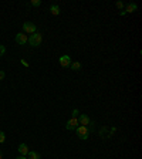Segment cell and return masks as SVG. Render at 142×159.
I'll use <instances>...</instances> for the list:
<instances>
[{"label": "cell", "mask_w": 142, "mask_h": 159, "mask_svg": "<svg viewBox=\"0 0 142 159\" xmlns=\"http://www.w3.org/2000/svg\"><path fill=\"white\" fill-rule=\"evenodd\" d=\"M29 43H30V45H31V47H38V45H41V43H43V34H41V33H38V31H36L34 34H31V36H30Z\"/></svg>", "instance_id": "obj_1"}, {"label": "cell", "mask_w": 142, "mask_h": 159, "mask_svg": "<svg viewBox=\"0 0 142 159\" xmlns=\"http://www.w3.org/2000/svg\"><path fill=\"white\" fill-rule=\"evenodd\" d=\"M77 135H78V138H80V139H82V141L88 139V136H90L88 126H82V125L77 126Z\"/></svg>", "instance_id": "obj_2"}, {"label": "cell", "mask_w": 142, "mask_h": 159, "mask_svg": "<svg viewBox=\"0 0 142 159\" xmlns=\"http://www.w3.org/2000/svg\"><path fill=\"white\" fill-rule=\"evenodd\" d=\"M23 31H24V34H34L36 31H37V27H36L34 23L26 21V23L23 24Z\"/></svg>", "instance_id": "obj_3"}, {"label": "cell", "mask_w": 142, "mask_h": 159, "mask_svg": "<svg viewBox=\"0 0 142 159\" xmlns=\"http://www.w3.org/2000/svg\"><path fill=\"white\" fill-rule=\"evenodd\" d=\"M77 125H80L78 124V119L77 118H70L67 121V124H66V129H68V131H72V129H77Z\"/></svg>", "instance_id": "obj_4"}, {"label": "cell", "mask_w": 142, "mask_h": 159, "mask_svg": "<svg viewBox=\"0 0 142 159\" xmlns=\"http://www.w3.org/2000/svg\"><path fill=\"white\" fill-rule=\"evenodd\" d=\"M70 64H71V57L68 54H64V55L60 57V65L61 67H70Z\"/></svg>", "instance_id": "obj_5"}, {"label": "cell", "mask_w": 142, "mask_h": 159, "mask_svg": "<svg viewBox=\"0 0 142 159\" xmlns=\"http://www.w3.org/2000/svg\"><path fill=\"white\" fill-rule=\"evenodd\" d=\"M27 41H29V37H27V34H24V33H19V34L16 36V43L20 44V45L26 44Z\"/></svg>", "instance_id": "obj_6"}, {"label": "cell", "mask_w": 142, "mask_h": 159, "mask_svg": "<svg viewBox=\"0 0 142 159\" xmlns=\"http://www.w3.org/2000/svg\"><path fill=\"white\" fill-rule=\"evenodd\" d=\"M17 149H19V154L23 155V156H27V154L30 152V151H29V146H27L26 144H20Z\"/></svg>", "instance_id": "obj_7"}, {"label": "cell", "mask_w": 142, "mask_h": 159, "mask_svg": "<svg viewBox=\"0 0 142 159\" xmlns=\"http://www.w3.org/2000/svg\"><path fill=\"white\" fill-rule=\"evenodd\" d=\"M78 124H80V125H82V126H87V125L90 124V118H88V115H85V114L80 115V117H78Z\"/></svg>", "instance_id": "obj_8"}, {"label": "cell", "mask_w": 142, "mask_h": 159, "mask_svg": "<svg viewBox=\"0 0 142 159\" xmlns=\"http://www.w3.org/2000/svg\"><path fill=\"white\" fill-rule=\"evenodd\" d=\"M137 9H138V6H137L135 3H129V4L127 6V9H125L124 11H125V13H134V11H135Z\"/></svg>", "instance_id": "obj_9"}, {"label": "cell", "mask_w": 142, "mask_h": 159, "mask_svg": "<svg viewBox=\"0 0 142 159\" xmlns=\"http://www.w3.org/2000/svg\"><path fill=\"white\" fill-rule=\"evenodd\" d=\"M27 159H41V155L38 152H34V151H30L27 154Z\"/></svg>", "instance_id": "obj_10"}, {"label": "cell", "mask_w": 142, "mask_h": 159, "mask_svg": "<svg viewBox=\"0 0 142 159\" xmlns=\"http://www.w3.org/2000/svg\"><path fill=\"white\" fill-rule=\"evenodd\" d=\"M50 11H51V14L58 16V14H60V7H58L57 4H53V6L50 7Z\"/></svg>", "instance_id": "obj_11"}, {"label": "cell", "mask_w": 142, "mask_h": 159, "mask_svg": "<svg viewBox=\"0 0 142 159\" xmlns=\"http://www.w3.org/2000/svg\"><path fill=\"white\" fill-rule=\"evenodd\" d=\"M70 67H71V70H74V71H78V70L81 68V63H78V61H75V63H71Z\"/></svg>", "instance_id": "obj_12"}, {"label": "cell", "mask_w": 142, "mask_h": 159, "mask_svg": "<svg viewBox=\"0 0 142 159\" xmlns=\"http://www.w3.org/2000/svg\"><path fill=\"white\" fill-rule=\"evenodd\" d=\"M30 4H31L33 7H38V6L41 4V1H40V0H31V1H30Z\"/></svg>", "instance_id": "obj_13"}, {"label": "cell", "mask_w": 142, "mask_h": 159, "mask_svg": "<svg viewBox=\"0 0 142 159\" xmlns=\"http://www.w3.org/2000/svg\"><path fill=\"white\" fill-rule=\"evenodd\" d=\"M4 141H6V135H4V132L0 131V144H3Z\"/></svg>", "instance_id": "obj_14"}, {"label": "cell", "mask_w": 142, "mask_h": 159, "mask_svg": "<svg viewBox=\"0 0 142 159\" xmlns=\"http://www.w3.org/2000/svg\"><path fill=\"white\" fill-rule=\"evenodd\" d=\"M78 114H80V112H78V110H77V108H74V110H72V112H71V115H72L74 118H77V115H78Z\"/></svg>", "instance_id": "obj_15"}, {"label": "cell", "mask_w": 142, "mask_h": 159, "mask_svg": "<svg viewBox=\"0 0 142 159\" xmlns=\"http://www.w3.org/2000/svg\"><path fill=\"white\" fill-rule=\"evenodd\" d=\"M6 53V47L4 45H0V55H3Z\"/></svg>", "instance_id": "obj_16"}, {"label": "cell", "mask_w": 142, "mask_h": 159, "mask_svg": "<svg viewBox=\"0 0 142 159\" xmlns=\"http://www.w3.org/2000/svg\"><path fill=\"white\" fill-rule=\"evenodd\" d=\"M117 7L122 10V9H124V3H121V1H118V3H117Z\"/></svg>", "instance_id": "obj_17"}, {"label": "cell", "mask_w": 142, "mask_h": 159, "mask_svg": "<svg viewBox=\"0 0 142 159\" xmlns=\"http://www.w3.org/2000/svg\"><path fill=\"white\" fill-rule=\"evenodd\" d=\"M4 77H6V73H4V71H0V81L4 80Z\"/></svg>", "instance_id": "obj_18"}, {"label": "cell", "mask_w": 142, "mask_h": 159, "mask_svg": "<svg viewBox=\"0 0 142 159\" xmlns=\"http://www.w3.org/2000/svg\"><path fill=\"white\" fill-rule=\"evenodd\" d=\"M20 63H21V64H23V65H24V67H29V63H27V61H26V60H21V61H20Z\"/></svg>", "instance_id": "obj_19"}, {"label": "cell", "mask_w": 142, "mask_h": 159, "mask_svg": "<svg viewBox=\"0 0 142 159\" xmlns=\"http://www.w3.org/2000/svg\"><path fill=\"white\" fill-rule=\"evenodd\" d=\"M16 159H27V156H23V155H19Z\"/></svg>", "instance_id": "obj_20"}, {"label": "cell", "mask_w": 142, "mask_h": 159, "mask_svg": "<svg viewBox=\"0 0 142 159\" xmlns=\"http://www.w3.org/2000/svg\"><path fill=\"white\" fill-rule=\"evenodd\" d=\"M0 159H3V154H1V151H0Z\"/></svg>", "instance_id": "obj_21"}]
</instances>
